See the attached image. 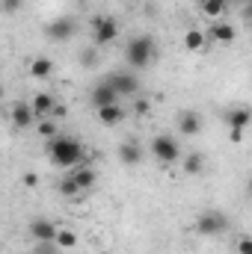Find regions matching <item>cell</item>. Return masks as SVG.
Wrapping results in <instances>:
<instances>
[{
	"label": "cell",
	"mask_w": 252,
	"mask_h": 254,
	"mask_svg": "<svg viewBox=\"0 0 252 254\" xmlns=\"http://www.w3.org/2000/svg\"><path fill=\"white\" fill-rule=\"evenodd\" d=\"M21 3H24V0H3V12H6V15H15V12L21 9Z\"/></svg>",
	"instance_id": "cell-26"
},
{
	"label": "cell",
	"mask_w": 252,
	"mask_h": 254,
	"mask_svg": "<svg viewBox=\"0 0 252 254\" xmlns=\"http://www.w3.org/2000/svg\"><path fill=\"white\" fill-rule=\"evenodd\" d=\"M71 175H74V181L80 184V190H92L95 187V181H98V175H95V169H89V166H77V169H71Z\"/></svg>",
	"instance_id": "cell-18"
},
{
	"label": "cell",
	"mask_w": 252,
	"mask_h": 254,
	"mask_svg": "<svg viewBox=\"0 0 252 254\" xmlns=\"http://www.w3.org/2000/svg\"><path fill=\"white\" fill-rule=\"evenodd\" d=\"M119 163L125 166H139L142 163V148L136 142H122L119 145Z\"/></svg>",
	"instance_id": "cell-15"
},
{
	"label": "cell",
	"mask_w": 252,
	"mask_h": 254,
	"mask_svg": "<svg viewBox=\"0 0 252 254\" xmlns=\"http://www.w3.org/2000/svg\"><path fill=\"white\" fill-rule=\"evenodd\" d=\"M116 92H119V98H133L136 92H139V80H136V74H130V71H116V74H107L104 77Z\"/></svg>",
	"instance_id": "cell-7"
},
{
	"label": "cell",
	"mask_w": 252,
	"mask_h": 254,
	"mask_svg": "<svg viewBox=\"0 0 252 254\" xmlns=\"http://www.w3.org/2000/svg\"><path fill=\"white\" fill-rule=\"evenodd\" d=\"M205 42H208V33L205 30H190V33H184V48H187L190 54H199L205 48Z\"/></svg>",
	"instance_id": "cell-19"
},
{
	"label": "cell",
	"mask_w": 252,
	"mask_h": 254,
	"mask_svg": "<svg viewBox=\"0 0 252 254\" xmlns=\"http://www.w3.org/2000/svg\"><path fill=\"white\" fill-rule=\"evenodd\" d=\"M136 113L145 116V113H148V101H136Z\"/></svg>",
	"instance_id": "cell-32"
},
{
	"label": "cell",
	"mask_w": 252,
	"mask_h": 254,
	"mask_svg": "<svg viewBox=\"0 0 252 254\" xmlns=\"http://www.w3.org/2000/svg\"><path fill=\"white\" fill-rule=\"evenodd\" d=\"M226 122H229V127L247 130V127L252 125V110H250V107H235V110H229V113H226Z\"/></svg>",
	"instance_id": "cell-14"
},
{
	"label": "cell",
	"mask_w": 252,
	"mask_h": 254,
	"mask_svg": "<svg viewBox=\"0 0 252 254\" xmlns=\"http://www.w3.org/2000/svg\"><path fill=\"white\" fill-rule=\"evenodd\" d=\"M45 151H48L51 163H54L57 169H65V172L77 169V166L83 163V157H86L83 145H80L77 139H71V136H54V139H45Z\"/></svg>",
	"instance_id": "cell-1"
},
{
	"label": "cell",
	"mask_w": 252,
	"mask_h": 254,
	"mask_svg": "<svg viewBox=\"0 0 252 254\" xmlns=\"http://www.w3.org/2000/svg\"><path fill=\"white\" fill-rule=\"evenodd\" d=\"M196 234H202V237H220V234H226L229 231V216L223 213V210H205V213H199L196 216Z\"/></svg>",
	"instance_id": "cell-5"
},
{
	"label": "cell",
	"mask_w": 252,
	"mask_h": 254,
	"mask_svg": "<svg viewBox=\"0 0 252 254\" xmlns=\"http://www.w3.org/2000/svg\"><path fill=\"white\" fill-rule=\"evenodd\" d=\"M63 116H65V107H63V104H57V107H54V113H51V119L57 122V119H63Z\"/></svg>",
	"instance_id": "cell-30"
},
{
	"label": "cell",
	"mask_w": 252,
	"mask_h": 254,
	"mask_svg": "<svg viewBox=\"0 0 252 254\" xmlns=\"http://www.w3.org/2000/svg\"><path fill=\"white\" fill-rule=\"evenodd\" d=\"M148 151H151V157H154L157 163H163V166H169V163H175V160L181 157V145H178V139L169 136V133H157V136L151 139Z\"/></svg>",
	"instance_id": "cell-4"
},
{
	"label": "cell",
	"mask_w": 252,
	"mask_h": 254,
	"mask_svg": "<svg viewBox=\"0 0 252 254\" xmlns=\"http://www.w3.org/2000/svg\"><path fill=\"white\" fill-rule=\"evenodd\" d=\"M205 33H208L214 42H220V45H232V42L238 39V30H235L232 24H226V21H214Z\"/></svg>",
	"instance_id": "cell-12"
},
{
	"label": "cell",
	"mask_w": 252,
	"mask_h": 254,
	"mask_svg": "<svg viewBox=\"0 0 252 254\" xmlns=\"http://www.w3.org/2000/svg\"><path fill=\"white\" fill-rule=\"evenodd\" d=\"M95 63H98V54H95V45H92V48H86V51L80 54V65H83V68H92Z\"/></svg>",
	"instance_id": "cell-25"
},
{
	"label": "cell",
	"mask_w": 252,
	"mask_h": 254,
	"mask_svg": "<svg viewBox=\"0 0 252 254\" xmlns=\"http://www.w3.org/2000/svg\"><path fill=\"white\" fill-rule=\"evenodd\" d=\"M199 9H202L208 18H214V21H217V18L229 9V0H202V3H199Z\"/></svg>",
	"instance_id": "cell-21"
},
{
	"label": "cell",
	"mask_w": 252,
	"mask_h": 254,
	"mask_svg": "<svg viewBox=\"0 0 252 254\" xmlns=\"http://www.w3.org/2000/svg\"><path fill=\"white\" fill-rule=\"evenodd\" d=\"M238 254H252V237H244L238 243Z\"/></svg>",
	"instance_id": "cell-27"
},
{
	"label": "cell",
	"mask_w": 252,
	"mask_h": 254,
	"mask_svg": "<svg viewBox=\"0 0 252 254\" xmlns=\"http://www.w3.org/2000/svg\"><path fill=\"white\" fill-rule=\"evenodd\" d=\"M30 104H33L36 119L42 122V119H51V113H54V107H57V98H54V95H48V92H39Z\"/></svg>",
	"instance_id": "cell-13"
},
{
	"label": "cell",
	"mask_w": 252,
	"mask_h": 254,
	"mask_svg": "<svg viewBox=\"0 0 252 254\" xmlns=\"http://www.w3.org/2000/svg\"><path fill=\"white\" fill-rule=\"evenodd\" d=\"M9 119H12V127H18V130H27V127H33L39 122L36 113H33V104H24V101H15L12 104Z\"/></svg>",
	"instance_id": "cell-10"
},
{
	"label": "cell",
	"mask_w": 252,
	"mask_h": 254,
	"mask_svg": "<svg viewBox=\"0 0 252 254\" xmlns=\"http://www.w3.org/2000/svg\"><path fill=\"white\" fill-rule=\"evenodd\" d=\"M244 18L252 24V0H247V3H244Z\"/></svg>",
	"instance_id": "cell-31"
},
{
	"label": "cell",
	"mask_w": 252,
	"mask_h": 254,
	"mask_svg": "<svg viewBox=\"0 0 252 254\" xmlns=\"http://www.w3.org/2000/svg\"><path fill=\"white\" fill-rule=\"evenodd\" d=\"M229 139H232L235 145H241V142H244V130H238V127H229Z\"/></svg>",
	"instance_id": "cell-28"
},
{
	"label": "cell",
	"mask_w": 252,
	"mask_h": 254,
	"mask_svg": "<svg viewBox=\"0 0 252 254\" xmlns=\"http://www.w3.org/2000/svg\"><path fill=\"white\" fill-rule=\"evenodd\" d=\"M27 231L36 243H57V234H60L57 222H51V219H33L27 225Z\"/></svg>",
	"instance_id": "cell-9"
},
{
	"label": "cell",
	"mask_w": 252,
	"mask_h": 254,
	"mask_svg": "<svg viewBox=\"0 0 252 254\" xmlns=\"http://www.w3.org/2000/svg\"><path fill=\"white\" fill-rule=\"evenodd\" d=\"M57 246H60V249H74V246H77V234H74V231H60V234H57Z\"/></svg>",
	"instance_id": "cell-24"
},
{
	"label": "cell",
	"mask_w": 252,
	"mask_h": 254,
	"mask_svg": "<svg viewBox=\"0 0 252 254\" xmlns=\"http://www.w3.org/2000/svg\"><path fill=\"white\" fill-rule=\"evenodd\" d=\"M24 187H30V190L39 187V175H36V172H27V175H24Z\"/></svg>",
	"instance_id": "cell-29"
},
{
	"label": "cell",
	"mask_w": 252,
	"mask_h": 254,
	"mask_svg": "<svg viewBox=\"0 0 252 254\" xmlns=\"http://www.w3.org/2000/svg\"><path fill=\"white\" fill-rule=\"evenodd\" d=\"M154 57H157V45H154V39H151L148 33L133 36L125 45V63L130 65V68H136V71L148 68V65L154 63Z\"/></svg>",
	"instance_id": "cell-2"
},
{
	"label": "cell",
	"mask_w": 252,
	"mask_h": 254,
	"mask_svg": "<svg viewBox=\"0 0 252 254\" xmlns=\"http://www.w3.org/2000/svg\"><path fill=\"white\" fill-rule=\"evenodd\" d=\"M54 74V63L48 57H33L30 60V77L33 80H48Z\"/></svg>",
	"instance_id": "cell-17"
},
{
	"label": "cell",
	"mask_w": 252,
	"mask_h": 254,
	"mask_svg": "<svg viewBox=\"0 0 252 254\" xmlns=\"http://www.w3.org/2000/svg\"><path fill=\"white\" fill-rule=\"evenodd\" d=\"M122 98H119V92L107 83V80H101V83H95L92 86V92H89V104L95 107V110H104V107H113V104H119Z\"/></svg>",
	"instance_id": "cell-8"
},
{
	"label": "cell",
	"mask_w": 252,
	"mask_h": 254,
	"mask_svg": "<svg viewBox=\"0 0 252 254\" xmlns=\"http://www.w3.org/2000/svg\"><path fill=\"white\" fill-rule=\"evenodd\" d=\"M229 3H247V0H229Z\"/></svg>",
	"instance_id": "cell-34"
},
{
	"label": "cell",
	"mask_w": 252,
	"mask_h": 254,
	"mask_svg": "<svg viewBox=\"0 0 252 254\" xmlns=\"http://www.w3.org/2000/svg\"><path fill=\"white\" fill-rule=\"evenodd\" d=\"M36 130H39L42 139H54V136H57V122H54V119H42V122L36 125Z\"/></svg>",
	"instance_id": "cell-23"
},
{
	"label": "cell",
	"mask_w": 252,
	"mask_h": 254,
	"mask_svg": "<svg viewBox=\"0 0 252 254\" xmlns=\"http://www.w3.org/2000/svg\"><path fill=\"white\" fill-rule=\"evenodd\" d=\"M178 133L181 136H199L202 133V116L196 110H184L178 116Z\"/></svg>",
	"instance_id": "cell-11"
},
{
	"label": "cell",
	"mask_w": 252,
	"mask_h": 254,
	"mask_svg": "<svg viewBox=\"0 0 252 254\" xmlns=\"http://www.w3.org/2000/svg\"><path fill=\"white\" fill-rule=\"evenodd\" d=\"M27 254H36V252H33V249H30V252H27Z\"/></svg>",
	"instance_id": "cell-35"
},
{
	"label": "cell",
	"mask_w": 252,
	"mask_h": 254,
	"mask_svg": "<svg viewBox=\"0 0 252 254\" xmlns=\"http://www.w3.org/2000/svg\"><path fill=\"white\" fill-rule=\"evenodd\" d=\"M89 30H92V45L95 48H107L119 39V21L113 15H95Z\"/></svg>",
	"instance_id": "cell-3"
},
{
	"label": "cell",
	"mask_w": 252,
	"mask_h": 254,
	"mask_svg": "<svg viewBox=\"0 0 252 254\" xmlns=\"http://www.w3.org/2000/svg\"><path fill=\"white\" fill-rule=\"evenodd\" d=\"M202 172H205V157H202L199 151H190L187 157H184V175L196 178V175H202Z\"/></svg>",
	"instance_id": "cell-20"
},
{
	"label": "cell",
	"mask_w": 252,
	"mask_h": 254,
	"mask_svg": "<svg viewBox=\"0 0 252 254\" xmlns=\"http://www.w3.org/2000/svg\"><path fill=\"white\" fill-rule=\"evenodd\" d=\"M98 113V122L107 127L113 125H122L125 122V110H122V104H113V107H104V110H95Z\"/></svg>",
	"instance_id": "cell-16"
},
{
	"label": "cell",
	"mask_w": 252,
	"mask_h": 254,
	"mask_svg": "<svg viewBox=\"0 0 252 254\" xmlns=\"http://www.w3.org/2000/svg\"><path fill=\"white\" fill-rule=\"evenodd\" d=\"M80 192L83 190H80V184L74 181V175H71V172L63 175V181H60V195H63V198H77Z\"/></svg>",
	"instance_id": "cell-22"
},
{
	"label": "cell",
	"mask_w": 252,
	"mask_h": 254,
	"mask_svg": "<svg viewBox=\"0 0 252 254\" xmlns=\"http://www.w3.org/2000/svg\"><path fill=\"white\" fill-rule=\"evenodd\" d=\"M77 33V21L74 18H57V21H51V24H45V36H48V42H68L71 36Z\"/></svg>",
	"instance_id": "cell-6"
},
{
	"label": "cell",
	"mask_w": 252,
	"mask_h": 254,
	"mask_svg": "<svg viewBox=\"0 0 252 254\" xmlns=\"http://www.w3.org/2000/svg\"><path fill=\"white\" fill-rule=\"evenodd\" d=\"M247 190H250V195H252V178H250V184H247Z\"/></svg>",
	"instance_id": "cell-33"
}]
</instances>
